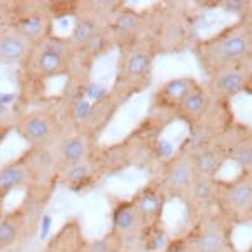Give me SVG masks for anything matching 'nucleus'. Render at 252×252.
<instances>
[{
	"label": "nucleus",
	"instance_id": "1",
	"mask_svg": "<svg viewBox=\"0 0 252 252\" xmlns=\"http://www.w3.org/2000/svg\"><path fill=\"white\" fill-rule=\"evenodd\" d=\"M79 58L67 37L49 35L40 42L32 44L26 59L19 66L22 88L31 84L29 89L32 91L37 84H47L52 79L71 76Z\"/></svg>",
	"mask_w": 252,
	"mask_h": 252
},
{
	"label": "nucleus",
	"instance_id": "2",
	"mask_svg": "<svg viewBox=\"0 0 252 252\" xmlns=\"http://www.w3.org/2000/svg\"><path fill=\"white\" fill-rule=\"evenodd\" d=\"M153 61H155V49L145 40L138 39L135 42L121 46L116 63L115 84L109 94L120 103L128 99L133 93L145 89L152 78Z\"/></svg>",
	"mask_w": 252,
	"mask_h": 252
},
{
	"label": "nucleus",
	"instance_id": "3",
	"mask_svg": "<svg viewBox=\"0 0 252 252\" xmlns=\"http://www.w3.org/2000/svg\"><path fill=\"white\" fill-rule=\"evenodd\" d=\"M195 51L210 76L220 69L239 66L252 51L249 27L244 24L227 27L215 37L202 40Z\"/></svg>",
	"mask_w": 252,
	"mask_h": 252
},
{
	"label": "nucleus",
	"instance_id": "4",
	"mask_svg": "<svg viewBox=\"0 0 252 252\" xmlns=\"http://www.w3.org/2000/svg\"><path fill=\"white\" fill-rule=\"evenodd\" d=\"M234 223L220 212H210L193 219L184 239L193 252H239L232 239Z\"/></svg>",
	"mask_w": 252,
	"mask_h": 252
},
{
	"label": "nucleus",
	"instance_id": "5",
	"mask_svg": "<svg viewBox=\"0 0 252 252\" xmlns=\"http://www.w3.org/2000/svg\"><path fill=\"white\" fill-rule=\"evenodd\" d=\"M14 131L29 145V148L51 150L64 135L63 120L58 111L37 108L19 113L14 121Z\"/></svg>",
	"mask_w": 252,
	"mask_h": 252
},
{
	"label": "nucleus",
	"instance_id": "6",
	"mask_svg": "<svg viewBox=\"0 0 252 252\" xmlns=\"http://www.w3.org/2000/svg\"><path fill=\"white\" fill-rule=\"evenodd\" d=\"M111 229L123 246V252H141L140 241L143 234V222L129 198L111 197Z\"/></svg>",
	"mask_w": 252,
	"mask_h": 252
},
{
	"label": "nucleus",
	"instance_id": "7",
	"mask_svg": "<svg viewBox=\"0 0 252 252\" xmlns=\"http://www.w3.org/2000/svg\"><path fill=\"white\" fill-rule=\"evenodd\" d=\"M217 209L232 223L252 220V173L222 184Z\"/></svg>",
	"mask_w": 252,
	"mask_h": 252
},
{
	"label": "nucleus",
	"instance_id": "8",
	"mask_svg": "<svg viewBox=\"0 0 252 252\" xmlns=\"http://www.w3.org/2000/svg\"><path fill=\"white\" fill-rule=\"evenodd\" d=\"M52 17L54 15L46 7L24 3L14 9L9 27L32 46L52 35Z\"/></svg>",
	"mask_w": 252,
	"mask_h": 252
},
{
	"label": "nucleus",
	"instance_id": "9",
	"mask_svg": "<svg viewBox=\"0 0 252 252\" xmlns=\"http://www.w3.org/2000/svg\"><path fill=\"white\" fill-rule=\"evenodd\" d=\"M195 180V173L190 163V152H182L170 158L161 166L157 182L165 192L166 198H182L184 200L189 189Z\"/></svg>",
	"mask_w": 252,
	"mask_h": 252
},
{
	"label": "nucleus",
	"instance_id": "10",
	"mask_svg": "<svg viewBox=\"0 0 252 252\" xmlns=\"http://www.w3.org/2000/svg\"><path fill=\"white\" fill-rule=\"evenodd\" d=\"M52 153H54L56 170L59 172L66 166L93 158L96 153V138L81 129H72L69 133H64Z\"/></svg>",
	"mask_w": 252,
	"mask_h": 252
},
{
	"label": "nucleus",
	"instance_id": "11",
	"mask_svg": "<svg viewBox=\"0 0 252 252\" xmlns=\"http://www.w3.org/2000/svg\"><path fill=\"white\" fill-rule=\"evenodd\" d=\"M220 190L222 182H219L217 178L195 177L192 187L189 189L184 198L190 215L197 219L200 215L215 212V207L219 205Z\"/></svg>",
	"mask_w": 252,
	"mask_h": 252
},
{
	"label": "nucleus",
	"instance_id": "12",
	"mask_svg": "<svg viewBox=\"0 0 252 252\" xmlns=\"http://www.w3.org/2000/svg\"><path fill=\"white\" fill-rule=\"evenodd\" d=\"M129 200L133 202L135 210L140 215L145 227L163 222V212L168 198H166L165 192L161 190L160 184L157 182V178L148 182L141 189H138Z\"/></svg>",
	"mask_w": 252,
	"mask_h": 252
},
{
	"label": "nucleus",
	"instance_id": "13",
	"mask_svg": "<svg viewBox=\"0 0 252 252\" xmlns=\"http://www.w3.org/2000/svg\"><path fill=\"white\" fill-rule=\"evenodd\" d=\"M103 177V170H101L99 163H97L94 155H93V158H89L86 161H81V163L59 170L56 173V184L74 193H79L93 189Z\"/></svg>",
	"mask_w": 252,
	"mask_h": 252
},
{
	"label": "nucleus",
	"instance_id": "14",
	"mask_svg": "<svg viewBox=\"0 0 252 252\" xmlns=\"http://www.w3.org/2000/svg\"><path fill=\"white\" fill-rule=\"evenodd\" d=\"M34 185V178L29 170L24 155L5 161L0 165V212L3 209V202L9 198L15 190H26Z\"/></svg>",
	"mask_w": 252,
	"mask_h": 252
},
{
	"label": "nucleus",
	"instance_id": "15",
	"mask_svg": "<svg viewBox=\"0 0 252 252\" xmlns=\"http://www.w3.org/2000/svg\"><path fill=\"white\" fill-rule=\"evenodd\" d=\"M86 241L83 223L78 217H71L49 237L39 252H83Z\"/></svg>",
	"mask_w": 252,
	"mask_h": 252
},
{
	"label": "nucleus",
	"instance_id": "16",
	"mask_svg": "<svg viewBox=\"0 0 252 252\" xmlns=\"http://www.w3.org/2000/svg\"><path fill=\"white\" fill-rule=\"evenodd\" d=\"M140 27L141 15L131 9H125V7H118V9L113 10L111 17L106 24V29L111 35L113 44H118L120 47L138 40Z\"/></svg>",
	"mask_w": 252,
	"mask_h": 252
},
{
	"label": "nucleus",
	"instance_id": "17",
	"mask_svg": "<svg viewBox=\"0 0 252 252\" xmlns=\"http://www.w3.org/2000/svg\"><path fill=\"white\" fill-rule=\"evenodd\" d=\"M31 44L9 26L0 27V64L20 66L26 59Z\"/></svg>",
	"mask_w": 252,
	"mask_h": 252
},
{
	"label": "nucleus",
	"instance_id": "18",
	"mask_svg": "<svg viewBox=\"0 0 252 252\" xmlns=\"http://www.w3.org/2000/svg\"><path fill=\"white\" fill-rule=\"evenodd\" d=\"M225 158L227 155L223 153V150H219L215 146H200L190 152V163H192L195 177L215 178Z\"/></svg>",
	"mask_w": 252,
	"mask_h": 252
},
{
	"label": "nucleus",
	"instance_id": "19",
	"mask_svg": "<svg viewBox=\"0 0 252 252\" xmlns=\"http://www.w3.org/2000/svg\"><path fill=\"white\" fill-rule=\"evenodd\" d=\"M197 86V81L192 78H175L170 79L158 89L155 101L160 108L177 109L192 89Z\"/></svg>",
	"mask_w": 252,
	"mask_h": 252
},
{
	"label": "nucleus",
	"instance_id": "20",
	"mask_svg": "<svg viewBox=\"0 0 252 252\" xmlns=\"http://www.w3.org/2000/svg\"><path fill=\"white\" fill-rule=\"evenodd\" d=\"M247 71H242L239 66H232V67H225L220 69V71L214 72L212 74V88L217 94L230 97L235 96L244 89V84H246L247 79Z\"/></svg>",
	"mask_w": 252,
	"mask_h": 252
},
{
	"label": "nucleus",
	"instance_id": "21",
	"mask_svg": "<svg viewBox=\"0 0 252 252\" xmlns=\"http://www.w3.org/2000/svg\"><path fill=\"white\" fill-rule=\"evenodd\" d=\"M209 104H210L209 93L197 83V86L185 96V99L182 101L180 106L175 109V111L178 113V116L184 118L187 121H198L207 113Z\"/></svg>",
	"mask_w": 252,
	"mask_h": 252
},
{
	"label": "nucleus",
	"instance_id": "22",
	"mask_svg": "<svg viewBox=\"0 0 252 252\" xmlns=\"http://www.w3.org/2000/svg\"><path fill=\"white\" fill-rule=\"evenodd\" d=\"M170 241H172V237H170L165 223H153V225H148L143 229L140 241L141 252H161L170 244Z\"/></svg>",
	"mask_w": 252,
	"mask_h": 252
},
{
	"label": "nucleus",
	"instance_id": "23",
	"mask_svg": "<svg viewBox=\"0 0 252 252\" xmlns=\"http://www.w3.org/2000/svg\"><path fill=\"white\" fill-rule=\"evenodd\" d=\"M230 160L244 170V173H252V138H242L229 150Z\"/></svg>",
	"mask_w": 252,
	"mask_h": 252
},
{
	"label": "nucleus",
	"instance_id": "24",
	"mask_svg": "<svg viewBox=\"0 0 252 252\" xmlns=\"http://www.w3.org/2000/svg\"><path fill=\"white\" fill-rule=\"evenodd\" d=\"M83 252H123V246L118 241L116 235L108 230L101 237L91 239V241L88 239Z\"/></svg>",
	"mask_w": 252,
	"mask_h": 252
},
{
	"label": "nucleus",
	"instance_id": "25",
	"mask_svg": "<svg viewBox=\"0 0 252 252\" xmlns=\"http://www.w3.org/2000/svg\"><path fill=\"white\" fill-rule=\"evenodd\" d=\"M161 252H193V251L190 249V246L187 244V241L184 239V235H180V237L172 239L168 246H166Z\"/></svg>",
	"mask_w": 252,
	"mask_h": 252
},
{
	"label": "nucleus",
	"instance_id": "26",
	"mask_svg": "<svg viewBox=\"0 0 252 252\" xmlns=\"http://www.w3.org/2000/svg\"><path fill=\"white\" fill-rule=\"evenodd\" d=\"M244 5H246V3L241 2V0H230L229 3H223V7H225L227 10H232V12H235V10H242V9H244Z\"/></svg>",
	"mask_w": 252,
	"mask_h": 252
},
{
	"label": "nucleus",
	"instance_id": "27",
	"mask_svg": "<svg viewBox=\"0 0 252 252\" xmlns=\"http://www.w3.org/2000/svg\"><path fill=\"white\" fill-rule=\"evenodd\" d=\"M12 131H14V128H12V126H2V125H0V146L3 145V141L9 138V135Z\"/></svg>",
	"mask_w": 252,
	"mask_h": 252
},
{
	"label": "nucleus",
	"instance_id": "28",
	"mask_svg": "<svg viewBox=\"0 0 252 252\" xmlns=\"http://www.w3.org/2000/svg\"><path fill=\"white\" fill-rule=\"evenodd\" d=\"M242 93L252 96V71H249V74H247V79H246V84H244Z\"/></svg>",
	"mask_w": 252,
	"mask_h": 252
},
{
	"label": "nucleus",
	"instance_id": "29",
	"mask_svg": "<svg viewBox=\"0 0 252 252\" xmlns=\"http://www.w3.org/2000/svg\"><path fill=\"white\" fill-rule=\"evenodd\" d=\"M249 27V34H251V42H252V26H247Z\"/></svg>",
	"mask_w": 252,
	"mask_h": 252
},
{
	"label": "nucleus",
	"instance_id": "30",
	"mask_svg": "<svg viewBox=\"0 0 252 252\" xmlns=\"http://www.w3.org/2000/svg\"><path fill=\"white\" fill-rule=\"evenodd\" d=\"M247 252H252V246L249 247V249H247Z\"/></svg>",
	"mask_w": 252,
	"mask_h": 252
}]
</instances>
